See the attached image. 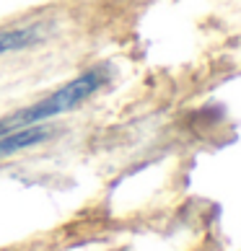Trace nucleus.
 Instances as JSON below:
<instances>
[{"label": "nucleus", "mask_w": 241, "mask_h": 251, "mask_svg": "<svg viewBox=\"0 0 241 251\" xmlns=\"http://www.w3.org/2000/svg\"><path fill=\"white\" fill-rule=\"evenodd\" d=\"M52 135H54V127H44V122L11 129V132L0 135V158L16 155V153L26 151V148H34L44 140H50Z\"/></svg>", "instance_id": "2"}, {"label": "nucleus", "mask_w": 241, "mask_h": 251, "mask_svg": "<svg viewBox=\"0 0 241 251\" xmlns=\"http://www.w3.org/2000/svg\"><path fill=\"white\" fill-rule=\"evenodd\" d=\"M109 75V65H96L86 73H80L78 78L68 80L62 88H57L52 96L36 101V104L26 106L21 111H13L0 119V135L11 132V129H18V127H29V125H39V122H50V119L60 117V114H68V111L78 109L83 101H88L91 96L96 94L99 88L107 86Z\"/></svg>", "instance_id": "1"}, {"label": "nucleus", "mask_w": 241, "mask_h": 251, "mask_svg": "<svg viewBox=\"0 0 241 251\" xmlns=\"http://www.w3.org/2000/svg\"><path fill=\"white\" fill-rule=\"evenodd\" d=\"M44 36H47V26H44L42 21L29 24V26H18V29L0 31V54H11V52L36 47L39 42H44Z\"/></svg>", "instance_id": "3"}]
</instances>
